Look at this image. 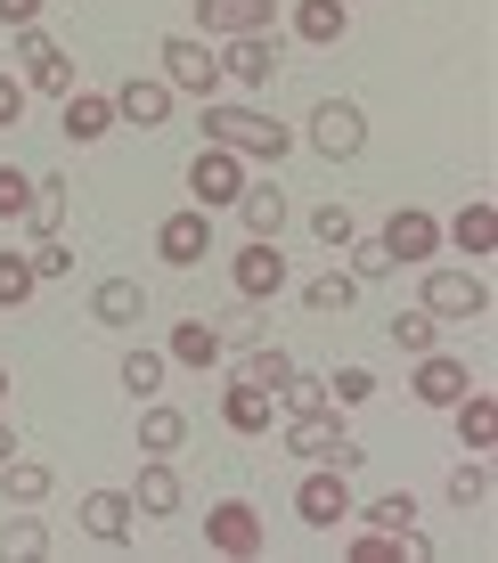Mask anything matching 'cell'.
<instances>
[{"label": "cell", "instance_id": "obj_1", "mask_svg": "<svg viewBox=\"0 0 498 563\" xmlns=\"http://www.w3.org/2000/svg\"><path fill=\"white\" fill-rule=\"evenodd\" d=\"M204 140L229 147V155H245V164H278V155L295 147V131H286L278 114H262V107H229V99H213V107H204Z\"/></svg>", "mask_w": 498, "mask_h": 563}, {"label": "cell", "instance_id": "obj_2", "mask_svg": "<svg viewBox=\"0 0 498 563\" xmlns=\"http://www.w3.org/2000/svg\"><path fill=\"white\" fill-rule=\"evenodd\" d=\"M156 66H164V90H171V99H197V107L221 99V57H213V42H197V33H164Z\"/></svg>", "mask_w": 498, "mask_h": 563}, {"label": "cell", "instance_id": "obj_3", "mask_svg": "<svg viewBox=\"0 0 498 563\" xmlns=\"http://www.w3.org/2000/svg\"><path fill=\"white\" fill-rule=\"evenodd\" d=\"M286 450H295V457H319V465H343V474H352V465H368V450L343 433V409H335V400H328V409L286 417Z\"/></svg>", "mask_w": 498, "mask_h": 563}, {"label": "cell", "instance_id": "obj_4", "mask_svg": "<svg viewBox=\"0 0 498 563\" xmlns=\"http://www.w3.org/2000/svg\"><path fill=\"white\" fill-rule=\"evenodd\" d=\"M302 140L328 155V164H352V155L368 147V114H359L352 99H319V107H311V123H302Z\"/></svg>", "mask_w": 498, "mask_h": 563}, {"label": "cell", "instance_id": "obj_5", "mask_svg": "<svg viewBox=\"0 0 498 563\" xmlns=\"http://www.w3.org/2000/svg\"><path fill=\"white\" fill-rule=\"evenodd\" d=\"M295 515L311 522V531L352 522V474H343V465H311V474L295 482Z\"/></svg>", "mask_w": 498, "mask_h": 563}, {"label": "cell", "instance_id": "obj_6", "mask_svg": "<svg viewBox=\"0 0 498 563\" xmlns=\"http://www.w3.org/2000/svg\"><path fill=\"white\" fill-rule=\"evenodd\" d=\"M16 66H25V74H16V82H25V90H49V99H66V90H82V82H74V57L57 49L49 33H42V25H25V33H16Z\"/></svg>", "mask_w": 498, "mask_h": 563}, {"label": "cell", "instance_id": "obj_7", "mask_svg": "<svg viewBox=\"0 0 498 563\" xmlns=\"http://www.w3.org/2000/svg\"><path fill=\"white\" fill-rule=\"evenodd\" d=\"M204 254H213V212H204V205H180V212H164V221H156V262L197 269Z\"/></svg>", "mask_w": 498, "mask_h": 563}, {"label": "cell", "instance_id": "obj_8", "mask_svg": "<svg viewBox=\"0 0 498 563\" xmlns=\"http://www.w3.org/2000/svg\"><path fill=\"white\" fill-rule=\"evenodd\" d=\"M425 310H433V319H483V310H490L483 269H450V262H433V269H425Z\"/></svg>", "mask_w": 498, "mask_h": 563}, {"label": "cell", "instance_id": "obj_9", "mask_svg": "<svg viewBox=\"0 0 498 563\" xmlns=\"http://www.w3.org/2000/svg\"><path fill=\"white\" fill-rule=\"evenodd\" d=\"M237 188H245V155H229V147H213V140L188 155V197H197L204 212H213V205H237Z\"/></svg>", "mask_w": 498, "mask_h": 563}, {"label": "cell", "instance_id": "obj_10", "mask_svg": "<svg viewBox=\"0 0 498 563\" xmlns=\"http://www.w3.org/2000/svg\"><path fill=\"white\" fill-rule=\"evenodd\" d=\"M221 82H237V90H270V74H278V33H237V42H221Z\"/></svg>", "mask_w": 498, "mask_h": 563}, {"label": "cell", "instance_id": "obj_11", "mask_svg": "<svg viewBox=\"0 0 498 563\" xmlns=\"http://www.w3.org/2000/svg\"><path fill=\"white\" fill-rule=\"evenodd\" d=\"M204 42H237V33H278V0H197Z\"/></svg>", "mask_w": 498, "mask_h": 563}, {"label": "cell", "instance_id": "obj_12", "mask_svg": "<svg viewBox=\"0 0 498 563\" xmlns=\"http://www.w3.org/2000/svg\"><path fill=\"white\" fill-rule=\"evenodd\" d=\"M237 295L245 302H270V295H286V254H278V238H245V254H237Z\"/></svg>", "mask_w": 498, "mask_h": 563}, {"label": "cell", "instance_id": "obj_13", "mask_svg": "<svg viewBox=\"0 0 498 563\" xmlns=\"http://www.w3.org/2000/svg\"><path fill=\"white\" fill-rule=\"evenodd\" d=\"M204 548L213 555H262V515L245 507V498H221V507L204 515Z\"/></svg>", "mask_w": 498, "mask_h": 563}, {"label": "cell", "instance_id": "obj_14", "mask_svg": "<svg viewBox=\"0 0 498 563\" xmlns=\"http://www.w3.org/2000/svg\"><path fill=\"white\" fill-rule=\"evenodd\" d=\"M376 245H385L392 262H433V245H442V221H433L425 205H400L392 221H385V238H376Z\"/></svg>", "mask_w": 498, "mask_h": 563}, {"label": "cell", "instance_id": "obj_15", "mask_svg": "<svg viewBox=\"0 0 498 563\" xmlns=\"http://www.w3.org/2000/svg\"><path fill=\"white\" fill-rule=\"evenodd\" d=\"M114 123L164 131V123H171V90H164V74H131V82L114 90Z\"/></svg>", "mask_w": 498, "mask_h": 563}, {"label": "cell", "instance_id": "obj_16", "mask_svg": "<svg viewBox=\"0 0 498 563\" xmlns=\"http://www.w3.org/2000/svg\"><path fill=\"white\" fill-rule=\"evenodd\" d=\"M180 498H188L180 465H171V457H147V465H140V482H131V507H140L147 522H164V515H180Z\"/></svg>", "mask_w": 498, "mask_h": 563}, {"label": "cell", "instance_id": "obj_17", "mask_svg": "<svg viewBox=\"0 0 498 563\" xmlns=\"http://www.w3.org/2000/svg\"><path fill=\"white\" fill-rule=\"evenodd\" d=\"M131 522H140L131 490H90V498H82V531L99 539V548H131Z\"/></svg>", "mask_w": 498, "mask_h": 563}, {"label": "cell", "instance_id": "obj_18", "mask_svg": "<svg viewBox=\"0 0 498 563\" xmlns=\"http://www.w3.org/2000/svg\"><path fill=\"white\" fill-rule=\"evenodd\" d=\"M466 384H474V376H466V360H450L442 343H433V352H417V384H409V393L425 400V409H450Z\"/></svg>", "mask_w": 498, "mask_h": 563}, {"label": "cell", "instance_id": "obj_19", "mask_svg": "<svg viewBox=\"0 0 498 563\" xmlns=\"http://www.w3.org/2000/svg\"><path fill=\"white\" fill-rule=\"evenodd\" d=\"M442 238H450L466 262H490V245H498V205H490V197H466V205H457V221L442 229Z\"/></svg>", "mask_w": 498, "mask_h": 563}, {"label": "cell", "instance_id": "obj_20", "mask_svg": "<svg viewBox=\"0 0 498 563\" xmlns=\"http://www.w3.org/2000/svg\"><path fill=\"white\" fill-rule=\"evenodd\" d=\"M450 417H457V441H466L474 457L498 450V400H490V393H474V384H466V393L450 400Z\"/></svg>", "mask_w": 498, "mask_h": 563}, {"label": "cell", "instance_id": "obj_21", "mask_svg": "<svg viewBox=\"0 0 498 563\" xmlns=\"http://www.w3.org/2000/svg\"><path fill=\"white\" fill-rule=\"evenodd\" d=\"M221 352H229V343H221L213 319H180V327H171V343H164L171 367H221Z\"/></svg>", "mask_w": 498, "mask_h": 563}, {"label": "cell", "instance_id": "obj_22", "mask_svg": "<svg viewBox=\"0 0 498 563\" xmlns=\"http://www.w3.org/2000/svg\"><path fill=\"white\" fill-rule=\"evenodd\" d=\"M90 310H99V327H140L147 319V286L140 278H99L90 286Z\"/></svg>", "mask_w": 498, "mask_h": 563}, {"label": "cell", "instance_id": "obj_23", "mask_svg": "<svg viewBox=\"0 0 498 563\" xmlns=\"http://www.w3.org/2000/svg\"><path fill=\"white\" fill-rule=\"evenodd\" d=\"M295 33L311 49H335L352 33V0H295Z\"/></svg>", "mask_w": 498, "mask_h": 563}, {"label": "cell", "instance_id": "obj_24", "mask_svg": "<svg viewBox=\"0 0 498 563\" xmlns=\"http://www.w3.org/2000/svg\"><path fill=\"white\" fill-rule=\"evenodd\" d=\"M270 417H278V393H254V384L229 376V393H221V424L229 433H270Z\"/></svg>", "mask_w": 498, "mask_h": 563}, {"label": "cell", "instance_id": "obj_25", "mask_svg": "<svg viewBox=\"0 0 498 563\" xmlns=\"http://www.w3.org/2000/svg\"><path fill=\"white\" fill-rule=\"evenodd\" d=\"M107 131H114V99H107V90H66V140H107Z\"/></svg>", "mask_w": 498, "mask_h": 563}, {"label": "cell", "instance_id": "obj_26", "mask_svg": "<svg viewBox=\"0 0 498 563\" xmlns=\"http://www.w3.org/2000/svg\"><path fill=\"white\" fill-rule=\"evenodd\" d=\"M237 212H245V229H254V238H278V229H286V188H278V180H245V188H237Z\"/></svg>", "mask_w": 498, "mask_h": 563}, {"label": "cell", "instance_id": "obj_27", "mask_svg": "<svg viewBox=\"0 0 498 563\" xmlns=\"http://www.w3.org/2000/svg\"><path fill=\"white\" fill-rule=\"evenodd\" d=\"M49 490H57V474L42 457H9V465H0V498H9V507H42Z\"/></svg>", "mask_w": 498, "mask_h": 563}, {"label": "cell", "instance_id": "obj_28", "mask_svg": "<svg viewBox=\"0 0 498 563\" xmlns=\"http://www.w3.org/2000/svg\"><path fill=\"white\" fill-rule=\"evenodd\" d=\"M180 441H188V417L171 409V400H147V409H140V450L147 457H171Z\"/></svg>", "mask_w": 498, "mask_h": 563}, {"label": "cell", "instance_id": "obj_29", "mask_svg": "<svg viewBox=\"0 0 498 563\" xmlns=\"http://www.w3.org/2000/svg\"><path fill=\"white\" fill-rule=\"evenodd\" d=\"M302 302H311L319 319H343V310L359 302V278H352V269H319V278L302 286Z\"/></svg>", "mask_w": 498, "mask_h": 563}, {"label": "cell", "instance_id": "obj_30", "mask_svg": "<svg viewBox=\"0 0 498 563\" xmlns=\"http://www.w3.org/2000/svg\"><path fill=\"white\" fill-rule=\"evenodd\" d=\"M66 197H74V188L57 180V172H49V180H33V205H25L33 238H57V229H66Z\"/></svg>", "mask_w": 498, "mask_h": 563}, {"label": "cell", "instance_id": "obj_31", "mask_svg": "<svg viewBox=\"0 0 498 563\" xmlns=\"http://www.w3.org/2000/svg\"><path fill=\"white\" fill-rule=\"evenodd\" d=\"M286 376H295V360H286L278 343H254V352L237 360V384H254V393H278Z\"/></svg>", "mask_w": 498, "mask_h": 563}, {"label": "cell", "instance_id": "obj_32", "mask_svg": "<svg viewBox=\"0 0 498 563\" xmlns=\"http://www.w3.org/2000/svg\"><path fill=\"white\" fill-rule=\"evenodd\" d=\"M42 555H49V531H42V522H25V515L0 522V563H42Z\"/></svg>", "mask_w": 498, "mask_h": 563}, {"label": "cell", "instance_id": "obj_33", "mask_svg": "<svg viewBox=\"0 0 498 563\" xmlns=\"http://www.w3.org/2000/svg\"><path fill=\"white\" fill-rule=\"evenodd\" d=\"M483 498H490V457L466 450V465H450V507H483Z\"/></svg>", "mask_w": 498, "mask_h": 563}, {"label": "cell", "instance_id": "obj_34", "mask_svg": "<svg viewBox=\"0 0 498 563\" xmlns=\"http://www.w3.org/2000/svg\"><path fill=\"white\" fill-rule=\"evenodd\" d=\"M433 335H442V319H433V310L425 302H417V310H400V319H392V343H400V352H433Z\"/></svg>", "mask_w": 498, "mask_h": 563}, {"label": "cell", "instance_id": "obj_35", "mask_svg": "<svg viewBox=\"0 0 498 563\" xmlns=\"http://www.w3.org/2000/svg\"><path fill=\"white\" fill-rule=\"evenodd\" d=\"M33 286H42V278H33V262H25V254H0V310H25V302H33Z\"/></svg>", "mask_w": 498, "mask_h": 563}, {"label": "cell", "instance_id": "obj_36", "mask_svg": "<svg viewBox=\"0 0 498 563\" xmlns=\"http://www.w3.org/2000/svg\"><path fill=\"white\" fill-rule=\"evenodd\" d=\"M328 400H335V409H368V400H376V376H368V367H335V376H328Z\"/></svg>", "mask_w": 498, "mask_h": 563}, {"label": "cell", "instance_id": "obj_37", "mask_svg": "<svg viewBox=\"0 0 498 563\" xmlns=\"http://www.w3.org/2000/svg\"><path fill=\"white\" fill-rule=\"evenodd\" d=\"M164 367H171L164 352H123V393H140V400H147V393L164 384Z\"/></svg>", "mask_w": 498, "mask_h": 563}, {"label": "cell", "instance_id": "obj_38", "mask_svg": "<svg viewBox=\"0 0 498 563\" xmlns=\"http://www.w3.org/2000/svg\"><path fill=\"white\" fill-rule=\"evenodd\" d=\"M352 522H376V531H400V522H417V498H409V490H392V498H376V507H352Z\"/></svg>", "mask_w": 498, "mask_h": 563}, {"label": "cell", "instance_id": "obj_39", "mask_svg": "<svg viewBox=\"0 0 498 563\" xmlns=\"http://www.w3.org/2000/svg\"><path fill=\"white\" fill-rule=\"evenodd\" d=\"M311 238L328 245V254H343V245H352L359 229H352V212H343V205H319V212H311Z\"/></svg>", "mask_w": 498, "mask_h": 563}, {"label": "cell", "instance_id": "obj_40", "mask_svg": "<svg viewBox=\"0 0 498 563\" xmlns=\"http://www.w3.org/2000/svg\"><path fill=\"white\" fill-rule=\"evenodd\" d=\"M343 254H352V278H359V286L392 278V254H385V245H376V238H352V245H343Z\"/></svg>", "mask_w": 498, "mask_h": 563}, {"label": "cell", "instance_id": "obj_41", "mask_svg": "<svg viewBox=\"0 0 498 563\" xmlns=\"http://www.w3.org/2000/svg\"><path fill=\"white\" fill-rule=\"evenodd\" d=\"M25 262H33V278H66V269H74V245H66V238H33Z\"/></svg>", "mask_w": 498, "mask_h": 563}, {"label": "cell", "instance_id": "obj_42", "mask_svg": "<svg viewBox=\"0 0 498 563\" xmlns=\"http://www.w3.org/2000/svg\"><path fill=\"white\" fill-rule=\"evenodd\" d=\"M25 205H33V180L16 164H0V221H25Z\"/></svg>", "mask_w": 498, "mask_h": 563}, {"label": "cell", "instance_id": "obj_43", "mask_svg": "<svg viewBox=\"0 0 498 563\" xmlns=\"http://www.w3.org/2000/svg\"><path fill=\"white\" fill-rule=\"evenodd\" d=\"M16 123H25V82L0 74V131H16Z\"/></svg>", "mask_w": 498, "mask_h": 563}, {"label": "cell", "instance_id": "obj_44", "mask_svg": "<svg viewBox=\"0 0 498 563\" xmlns=\"http://www.w3.org/2000/svg\"><path fill=\"white\" fill-rule=\"evenodd\" d=\"M42 9H49V0H0V25L25 33V25H42Z\"/></svg>", "mask_w": 498, "mask_h": 563}, {"label": "cell", "instance_id": "obj_45", "mask_svg": "<svg viewBox=\"0 0 498 563\" xmlns=\"http://www.w3.org/2000/svg\"><path fill=\"white\" fill-rule=\"evenodd\" d=\"M385 555H400L392 531H359V539H352V563H385Z\"/></svg>", "mask_w": 498, "mask_h": 563}, {"label": "cell", "instance_id": "obj_46", "mask_svg": "<svg viewBox=\"0 0 498 563\" xmlns=\"http://www.w3.org/2000/svg\"><path fill=\"white\" fill-rule=\"evenodd\" d=\"M16 457V433H9V417H0V465H9Z\"/></svg>", "mask_w": 498, "mask_h": 563}, {"label": "cell", "instance_id": "obj_47", "mask_svg": "<svg viewBox=\"0 0 498 563\" xmlns=\"http://www.w3.org/2000/svg\"><path fill=\"white\" fill-rule=\"evenodd\" d=\"M0 409H9V367H0Z\"/></svg>", "mask_w": 498, "mask_h": 563}]
</instances>
